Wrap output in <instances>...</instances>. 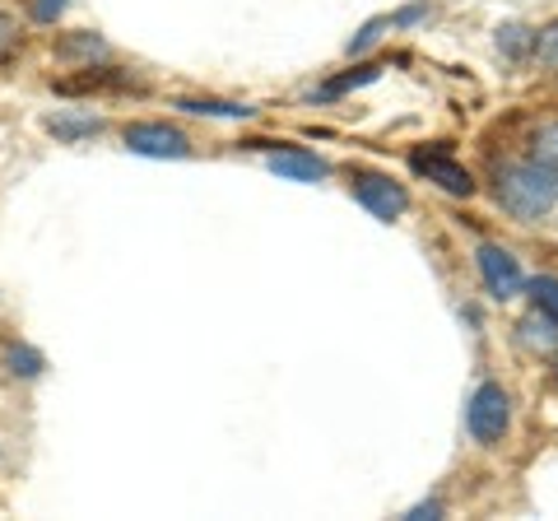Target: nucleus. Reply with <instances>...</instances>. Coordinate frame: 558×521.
<instances>
[{
  "mask_svg": "<svg viewBox=\"0 0 558 521\" xmlns=\"http://www.w3.org/2000/svg\"><path fill=\"white\" fill-rule=\"evenodd\" d=\"M494 196L512 219H545L558 205V163H508L498 172Z\"/></svg>",
  "mask_w": 558,
  "mask_h": 521,
  "instance_id": "obj_1",
  "label": "nucleus"
},
{
  "mask_svg": "<svg viewBox=\"0 0 558 521\" xmlns=\"http://www.w3.org/2000/svg\"><path fill=\"white\" fill-rule=\"evenodd\" d=\"M465 428L480 447H498L512 428V396L502 391L498 381L475 387V396H470V405H465Z\"/></svg>",
  "mask_w": 558,
  "mask_h": 521,
  "instance_id": "obj_2",
  "label": "nucleus"
},
{
  "mask_svg": "<svg viewBox=\"0 0 558 521\" xmlns=\"http://www.w3.org/2000/svg\"><path fill=\"white\" fill-rule=\"evenodd\" d=\"M121 141H126L131 154H145V159H186L191 154V135L168 126V121H131L121 131Z\"/></svg>",
  "mask_w": 558,
  "mask_h": 521,
  "instance_id": "obj_3",
  "label": "nucleus"
},
{
  "mask_svg": "<svg viewBox=\"0 0 558 521\" xmlns=\"http://www.w3.org/2000/svg\"><path fill=\"white\" fill-rule=\"evenodd\" d=\"M475 266H480L484 289H488V299L494 303H508V299H517V293L526 289V275H521L517 256L508 247H498V242H484V247L475 252Z\"/></svg>",
  "mask_w": 558,
  "mask_h": 521,
  "instance_id": "obj_4",
  "label": "nucleus"
},
{
  "mask_svg": "<svg viewBox=\"0 0 558 521\" xmlns=\"http://www.w3.org/2000/svg\"><path fill=\"white\" fill-rule=\"evenodd\" d=\"M354 201L368 215L387 219V223L410 210V191L400 182H391V178H381V172H359V178H354Z\"/></svg>",
  "mask_w": 558,
  "mask_h": 521,
  "instance_id": "obj_5",
  "label": "nucleus"
},
{
  "mask_svg": "<svg viewBox=\"0 0 558 521\" xmlns=\"http://www.w3.org/2000/svg\"><path fill=\"white\" fill-rule=\"evenodd\" d=\"M410 168L418 172V178H428V182H438L447 196H475V178H470V168H461L457 159H451V149L438 145V149H418L410 154Z\"/></svg>",
  "mask_w": 558,
  "mask_h": 521,
  "instance_id": "obj_6",
  "label": "nucleus"
},
{
  "mask_svg": "<svg viewBox=\"0 0 558 521\" xmlns=\"http://www.w3.org/2000/svg\"><path fill=\"white\" fill-rule=\"evenodd\" d=\"M51 57L57 61H65V65H94V61H102L108 57V43L98 38L94 28H75V33H61L57 43H51Z\"/></svg>",
  "mask_w": 558,
  "mask_h": 521,
  "instance_id": "obj_7",
  "label": "nucleus"
},
{
  "mask_svg": "<svg viewBox=\"0 0 558 521\" xmlns=\"http://www.w3.org/2000/svg\"><path fill=\"white\" fill-rule=\"evenodd\" d=\"M270 172L275 178H284V182H322L326 163L317 159V154H307V149H279V154H270Z\"/></svg>",
  "mask_w": 558,
  "mask_h": 521,
  "instance_id": "obj_8",
  "label": "nucleus"
},
{
  "mask_svg": "<svg viewBox=\"0 0 558 521\" xmlns=\"http://www.w3.org/2000/svg\"><path fill=\"white\" fill-rule=\"evenodd\" d=\"M0 368H5V377H14V381H33V377H43V368H47V359L33 350V344H5V354H0Z\"/></svg>",
  "mask_w": 558,
  "mask_h": 521,
  "instance_id": "obj_9",
  "label": "nucleus"
},
{
  "mask_svg": "<svg viewBox=\"0 0 558 521\" xmlns=\"http://www.w3.org/2000/svg\"><path fill=\"white\" fill-rule=\"evenodd\" d=\"M43 126H47V135H57L61 145H75V141H89V135H98L102 121L98 117H80V112H57V117H47Z\"/></svg>",
  "mask_w": 558,
  "mask_h": 521,
  "instance_id": "obj_10",
  "label": "nucleus"
},
{
  "mask_svg": "<svg viewBox=\"0 0 558 521\" xmlns=\"http://www.w3.org/2000/svg\"><path fill=\"white\" fill-rule=\"evenodd\" d=\"M517 340L526 344L531 354H549L554 344H558V322L545 317V312H535V317H526V322L517 326Z\"/></svg>",
  "mask_w": 558,
  "mask_h": 521,
  "instance_id": "obj_11",
  "label": "nucleus"
},
{
  "mask_svg": "<svg viewBox=\"0 0 558 521\" xmlns=\"http://www.w3.org/2000/svg\"><path fill=\"white\" fill-rule=\"evenodd\" d=\"M172 108L196 112V117H233V121H247L256 112V108H247V102H223V98H178Z\"/></svg>",
  "mask_w": 558,
  "mask_h": 521,
  "instance_id": "obj_12",
  "label": "nucleus"
},
{
  "mask_svg": "<svg viewBox=\"0 0 558 521\" xmlns=\"http://www.w3.org/2000/svg\"><path fill=\"white\" fill-rule=\"evenodd\" d=\"M526 289H531L535 312H545V317L558 322V280L554 275H535V280H526Z\"/></svg>",
  "mask_w": 558,
  "mask_h": 521,
  "instance_id": "obj_13",
  "label": "nucleus"
},
{
  "mask_svg": "<svg viewBox=\"0 0 558 521\" xmlns=\"http://www.w3.org/2000/svg\"><path fill=\"white\" fill-rule=\"evenodd\" d=\"M531 51H535V61H539V65H549V71H558V20H554V24H545V28H535Z\"/></svg>",
  "mask_w": 558,
  "mask_h": 521,
  "instance_id": "obj_14",
  "label": "nucleus"
},
{
  "mask_svg": "<svg viewBox=\"0 0 558 521\" xmlns=\"http://www.w3.org/2000/svg\"><path fill=\"white\" fill-rule=\"evenodd\" d=\"M391 28V20H368V24H363L359 33H354V38H349V57H363V51H373L377 43H381V33H387Z\"/></svg>",
  "mask_w": 558,
  "mask_h": 521,
  "instance_id": "obj_15",
  "label": "nucleus"
},
{
  "mask_svg": "<svg viewBox=\"0 0 558 521\" xmlns=\"http://www.w3.org/2000/svg\"><path fill=\"white\" fill-rule=\"evenodd\" d=\"M531 159H539V163H558V121H545V126L535 131Z\"/></svg>",
  "mask_w": 558,
  "mask_h": 521,
  "instance_id": "obj_16",
  "label": "nucleus"
},
{
  "mask_svg": "<svg viewBox=\"0 0 558 521\" xmlns=\"http://www.w3.org/2000/svg\"><path fill=\"white\" fill-rule=\"evenodd\" d=\"M531 38H535L531 28L508 24V28H498V51H508V57H526V51H531Z\"/></svg>",
  "mask_w": 558,
  "mask_h": 521,
  "instance_id": "obj_17",
  "label": "nucleus"
},
{
  "mask_svg": "<svg viewBox=\"0 0 558 521\" xmlns=\"http://www.w3.org/2000/svg\"><path fill=\"white\" fill-rule=\"evenodd\" d=\"M381 75V65H363V71H349V75H340L336 84H326L322 89V98H340V94H349L354 89V84H373Z\"/></svg>",
  "mask_w": 558,
  "mask_h": 521,
  "instance_id": "obj_18",
  "label": "nucleus"
},
{
  "mask_svg": "<svg viewBox=\"0 0 558 521\" xmlns=\"http://www.w3.org/2000/svg\"><path fill=\"white\" fill-rule=\"evenodd\" d=\"M24 43V33H20V20H14L10 10H0V61H10L14 57V47Z\"/></svg>",
  "mask_w": 558,
  "mask_h": 521,
  "instance_id": "obj_19",
  "label": "nucleus"
},
{
  "mask_svg": "<svg viewBox=\"0 0 558 521\" xmlns=\"http://www.w3.org/2000/svg\"><path fill=\"white\" fill-rule=\"evenodd\" d=\"M70 5H75V0H33L28 14H33V24H47V28H51Z\"/></svg>",
  "mask_w": 558,
  "mask_h": 521,
  "instance_id": "obj_20",
  "label": "nucleus"
},
{
  "mask_svg": "<svg viewBox=\"0 0 558 521\" xmlns=\"http://www.w3.org/2000/svg\"><path fill=\"white\" fill-rule=\"evenodd\" d=\"M410 521H424V517H442V502H418V508L405 512Z\"/></svg>",
  "mask_w": 558,
  "mask_h": 521,
  "instance_id": "obj_21",
  "label": "nucleus"
}]
</instances>
